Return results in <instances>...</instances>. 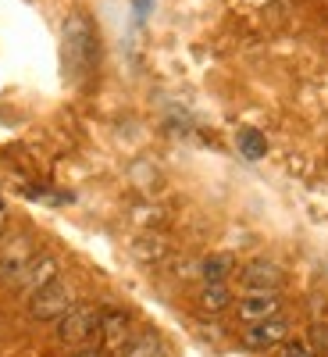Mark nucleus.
Listing matches in <instances>:
<instances>
[{
	"label": "nucleus",
	"mask_w": 328,
	"mask_h": 357,
	"mask_svg": "<svg viewBox=\"0 0 328 357\" xmlns=\"http://www.w3.org/2000/svg\"><path fill=\"white\" fill-rule=\"evenodd\" d=\"M200 275H203V282H225V279L232 275V257H228V254L207 257V261L200 264Z\"/></svg>",
	"instance_id": "nucleus-12"
},
{
	"label": "nucleus",
	"mask_w": 328,
	"mask_h": 357,
	"mask_svg": "<svg viewBox=\"0 0 328 357\" xmlns=\"http://www.w3.org/2000/svg\"><path fill=\"white\" fill-rule=\"evenodd\" d=\"M235 314H240V321H247V325L267 321V318L282 314V296H279L275 289H250L247 296H240Z\"/></svg>",
	"instance_id": "nucleus-6"
},
{
	"label": "nucleus",
	"mask_w": 328,
	"mask_h": 357,
	"mask_svg": "<svg viewBox=\"0 0 328 357\" xmlns=\"http://www.w3.org/2000/svg\"><path fill=\"white\" fill-rule=\"evenodd\" d=\"M65 68L72 79H79L86 68H93L97 61V36H93V25H89L86 15H72L65 22Z\"/></svg>",
	"instance_id": "nucleus-1"
},
{
	"label": "nucleus",
	"mask_w": 328,
	"mask_h": 357,
	"mask_svg": "<svg viewBox=\"0 0 328 357\" xmlns=\"http://www.w3.org/2000/svg\"><path fill=\"white\" fill-rule=\"evenodd\" d=\"M228 304H232V293H228L225 282H203V289H200V307L203 311H225Z\"/></svg>",
	"instance_id": "nucleus-11"
},
{
	"label": "nucleus",
	"mask_w": 328,
	"mask_h": 357,
	"mask_svg": "<svg viewBox=\"0 0 328 357\" xmlns=\"http://www.w3.org/2000/svg\"><path fill=\"white\" fill-rule=\"evenodd\" d=\"M307 347L321 357V354H328V321H314L311 325V333H307Z\"/></svg>",
	"instance_id": "nucleus-14"
},
{
	"label": "nucleus",
	"mask_w": 328,
	"mask_h": 357,
	"mask_svg": "<svg viewBox=\"0 0 328 357\" xmlns=\"http://www.w3.org/2000/svg\"><path fill=\"white\" fill-rule=\"evenodd\" d=\"M129 333H132V321L125 311H100V329H97L100 350L122 354L129 347Z\"/></svg>",
	"instance_id": "nucleus-7"
},
{
	"label": "nucleus",
	"mask_w": 328,
	"mask_h": 357,
	"mask_svg": "<svg viewBox=\"0 0 328 357\" xmlns=\"http://www.w3.org/2000/svg\"><path fill=\"white\" fill-rule=\"evenodd\" d=\"M57 275H61V261H57L54 254H33V257H29V264L22 268V275H18V289L22 293H29V296H33V293H40L43 286H50Z\"/></svg>",
	"instance_id": "nucleus-5"
},
{
	"label": "nucleus",
	"mask_w": 328,
	"mask_h": 357,
	"mask_svg": "<svg viewBox=\"0 0 328 357\" xmlns=\"http://www.w3.org/2000/svg\"><path fill=\"white\" fill-rule=\"evenodd\" d=\"M72 307H75V289L61 279H54L50 286H43L40 293L29 296V314H33L36 321H57Z\"/></svg>",
	"instance_id": "nucleus-2"
},
{
	"label": "nucleus",
	"mask_w": 328,
	"mask_h": 357,
	"mask_svg": "<svg viewBox=\"0 0 328 357\" xmlns=\"http://www.w3.org/2000/svg\"><path fill=\"white\" fill-rule=\"evenodd\" d=\"M279 357H318V354L307 343H300V340H286L282 350H279Z\"/></svg>",
	"instance_id": "nucleus-15"
},
{
	"label": "nucleus",
	"mask_w": 328,
	"mask_h": 357,
	"mask_svg": "<svg viewBox=\"0 0 328 357\" xmlns=\"http://www.w3.org/2000/svg\"><path fill=\"white\" fill-rule=\"evenodd\" d=\"M122 357H168V347H164V340L157 333H143V336L129 340Z\"/></svg>",
	"instance_id": "nucleus-10"
},
{
	"label": "nucleus",
	"mask_w": 328,
	"mask_h": 357,
	"mask_svg": "<svg viewBox=\"0 0 328 357\" xmlns=\"http://www.w3.org/2000/svg\"><path fill=\"white\" fill-rule=\"evenodd\" d=\"M286 340H289V321H286L282 314L267 318V321H253V325H247L243 336H240V343H243L250 354L275 350V347H282Z\"/></svg>",
	"instance_id": "nucleus-4"
},
{
	"label": "nucleus",
	"mask_w": 328,
	"mask_h": 357,
	"mask_svg": "<svg viewBox=\"0 0 328 357\" xmlns=\"http://www.w3.org/2000/svg\"><path fill=\"white\" fill-rule=\"evenodd\" d=\"M4 229H8V204L0 197V236H4Z\"/></svg>",
	"instance_id": "nucleus-16"
},
{
	"label": "nucleus",
	"mask_w": 328,
	"mask_h": 357,
	"mask_svg": "<svg viewBox=\"0 0 328 357\" xmlns=\"http://www.w3.org/2000/svg\"><path fill=\"white\" fill-rule=\"evenodd\" d=\"M100 329V311L93 304H75L72 311H65L61 318H57V336H61V343L68 347H82L97 336Z\"/></svg>",
	"instance_id": "nucleus-3"
},
{
	"label": "nucleus",
	"mask_w": 328,
	"mask_h": 357,
	"mask_svg": "<svg viewBox=\"0 0 328 357\" xmlns=\"http://www.w3.org/2000/svg\"><path fill=\"white\" fill-rule=\"evenodd\" d=\"M240 151H243V158L257 161V158L267 154V139H264L257 129H243V132H240Z\"/></svg>",
	"instance_id": "nucleus-13"
},
{
	"label": "nucleus",
	"mask_w": 328,
	"mask_h": 357,
	"mask_svg": "<svg viewBox=\"0 0 328 357\" xmlns=\"http://www.w3.org/2000/svg\"><path fill=\"white\" fill-rule=\"evenodd\" d=\"M72 357H100V350H79V354H72Z\"/></svg>",
	"instance_id": "nucleus-17"
},
{
	"label": "nucleus",
	"mask_w": 328,
	"mask_h": 357,
	"mask_svg": "<svg viewBox=\"0 0 328 357\" xmlns=\"http://www.w3.org/2000/svg\"><path fill=\"white\" fill-rule=\"evenodd\" d=\"M33 257V247H29L25 236H8L4 247H0V279L4 282H18L22 268Z\"/></svg>",
	"instance_id": "nucleus-8"
},
{
	"label": "nucleus",
	"mask_w": 328,
	"mask_h": 357,
	"mask_svg": "<svg viewBox=\"0 0 328 357\" xmlns=\"http://www.w3.org/2000/svg\"><path fill=\"white\" fill-rule=\"evenodd\" d=\"M282 279H286L282 268H279L275 261H264V257L243 264V272H240V282H243L247 289H279Z\"/></svg>",
	"instance_id": "nucleus-9"
}]
</instances>
